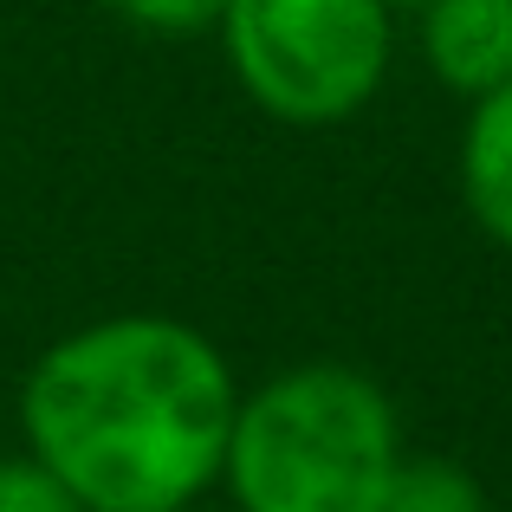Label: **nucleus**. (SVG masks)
I'll list each match as a JSON object with an SVG mask.
<instances>
[{"instance_id":"f257e3e1","label":"nucleus","mask_w":512,"mask_h":512,"mask_svg":"<svg viewBox=\"0 0 512 512\" xmlns=\"http://www.w3.org/2000/svg\"><path fill=\"white\" fill-rule=\"evenodd\" d=\"M240 383L182 318L117 312L39 350L20 383L26 454L91 512H195L221 487Z\"/></svg>"},{"instance_id":"f03ea898","label":"nucleus","mask_w":512,"mask_h":512,"mask_svg":"<svg viewBox=\"0 0 512 512\" xmlns=\"http://www.w3.org/2000/svg\"><path fill=\"white\" fill-rule=\"evenodd\" d=\"M402 461L396 402L357 363H292L234 402L221 487L234 512H370Z\"/></svg>"},{"instance_id":"1a4fd4ad","label":"nucleus","mask_w":512,"mask_h":512,"mask_svg":"<svg viewBox=\"0 0 512 512\" xmlns=\"http://www.w3.org/2000/svg\"><path fill=\"white\" fill-rule=\"evenodd\" d=\"M428 0H389V13H422Z\"/></svg>"},{"instance_id":"6e6552de","label":"nucleus","mask_w":512,"mask_h":512,"mask_svg":"<svg viewBox=\"0 0 512 512\" xmlns=\"http://www.w3.org/2000/svg\"><path fill=\"white\" fill-rule=\"evenodd\" d=\"M124 20H137L143 33H208L221 26L227 0H117Z\"/></svg>"},{"instance_id":"423d86ee","label":"nucleus","mask_w":512,"mask_h":512,"mask_svg":"<svg viewBox=\"0 0 512 512\" xmlns=\"http://www.w3.org/2000/svg\"><path fill=\"white\" fill-rule=\"evenodd\" d=\"M370 512H487V487L448 454H402Z\"/></svg>"},{"instance_id":"7ed1b4c3","label":"nucleus","mask_w":512,"mask_h":512,"mask_svg":"<svg viewBox=\"0 0 512 512\" xmlns=\"http://www.w3.org/2000/svg\"><path fill=\"white\" fill-rule=\"evenodd\" d=\"M214 33L253 111L325 130L383 91L396 13L389 0H227Z\"/></svg>"},{"instance_id":"20e7f679","label":"nucleus","mask_w":512,"mask_h":512,"mask_svg":"<svg viewBox=\"0 0 512 512\" xmlns=\"http://www.w3.org/2000/svg\"><path fill=\"white\" fill-rule=\"evenodd\" d=\"M415 33L422 65L454 98H480L512 78V0H428Z\"/></svg>"},{"instance_id":"39448f33","label":"nucleus","mask_w":512,"mask_h":512,"mask_svg":"<svg viewBox=\"0 0 512 512\" xmlns=\"http://www.w3.org/2000/svg\"><path fill=\"white\" fill-rule=\"evenodd\" d=\"M461 201L493 247L512 253V78L467 98L461 130Z\"/></svg>"},{"instance_id":"0eeeda50","label":"nucleus","mask_w":512,"mask_h":512,"mask_svg":"<svg viewBox=\"0 0 512 512\" xmlns=\"http://www.w3.org/2000/svg\"><path fill=\"white\" fill-rule=\"evenodd\" d=\"M0 512H91L39 454H0Z\"/></svg>"}]
</instances>
